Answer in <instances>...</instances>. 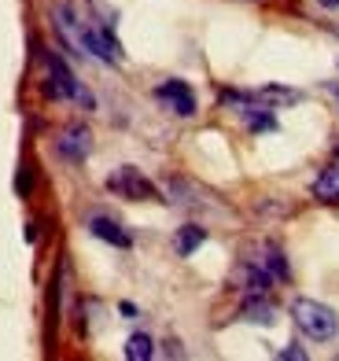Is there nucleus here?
<instances>
[{"instance_id":"f257e3e1","label":"nucleus","mask_w":339,"mask_h":361,"mask_svg":"<svg viewBox=\"0 0 339 361\" xmlns=\"http://www.w3.org/2000/svg\"><path fill=\"white\" fill-rule=\"evenodd\" d=\"M292 317H295V324L302 328V332L310 339H317V343H325V339H332L339 332L335 310L325 306V302H317V299H295L292 302Z\"/></svg>"},{"instance_id":"f03ea898","label":"nucleus","mask_w":339,"mask_h":361,"mask_svg":"<svg viewBox=\"0 0 339 361\" xmlns=\"http://www.w3.org/2000/svg\"><path fill=\"white\" fill-rule=\"evenodd\" d=\"M44 71H48V81H44V92L52 96V100H78L92 107V96L82 89V81L70 74V67L63 63L56 52H44Z\"/></svg>"},{"instance_id":"7ed1b4c3","label":"nucleus","mask_w":339,"mask_h":361,"mask_svg":"<svg viewBox=\"0 0 339 361\" xmlns=\"http://www.w3.org/2000/svg\"><path fill=\"white\" fill-rule=\"evenodd\" d=\"M107 188H111V192H118L122 200H137V203L155 200V185H152V180L144 177L137 166H118L115 173L107 177Z\"/></svg>"},{"instance_id":"20e7f679","label":"nucleus","mask_w":339,"mask_h":361,"mask_svg":"<svg viewBox=\"0 0 339 361\" xmlns=\"http://www.w3.org/2000/svg\"><path fill=\"white\" fill-rule=\"evenodd\" d=\"M155 100L166 104L173 114H181V118H192V114H196V92L188 89V81H177V78L163 81V85L155 89Z\"/></svg>"},{"instance_id":"39448f33","label":"nucleus","mask_w":339,"mask_h":361,"mask_svg":"<svg viewBox=\"0 0 339 361\" xmlns=\"http://www.w3.org/2000/svg\"><path fill=\"white\" fill-rule=\"evenodd\" d=\"M82 52L85 56H96V59H104V63H118V41L107 34L104 26H96V23H85L82 26Z\"/></svg>"},{"instance_id":"423d86ee","label":"nucleus","mask_w":339,"mask_h":361,"mask_svg":"<svg viewBox=\"0 0 339 361\" xmlns=\"http://www.w3.org/2000/svg\"><path fill=\"white\" fill-rule=\"evenodd\" d=\"M59 155L67 159V162H82L89 152H92V133L85 126H70V129H63L59 133Z\"/></svg>"},{"instance_id":"0eeeda50","label":"nucleus","mask_w":339,"mask_h":361,"mask_svg":"<svg viewBox=\"0 0 339 361\" xmlns=\"http://www.w3.org/2000/svg\"><path fill=\"white\" fill-rule=\"evenodd\" d=\"M89 228H92V236H100V240H107V243H115V247H129V233L118 225V221H111V218H104V214H96V218H89Z\"/></svg>"},{"instance_id":"6e6552de","label":"nucleus","mask_w":339,"mask_h":361,"mask_svg":"<svg viewBox=\"0 0 339 361\" xmlns=\"http://www.w3.org/2000/svg\"><path fill=\"white\" fill-rule=\"evenodd\" d=\"M314 200L321 203H339V166H325L314 180Z\"/></svg>"},{"instance_id":"1a4fd4ad","label":"nucleus","mask_w":339,"mask_h":361,"mask_svg":"<svg viewBox=\"0 0 339 361\" xmlns=\"http://www.w3.org/2000/svg\"><path fill=\"white\" fill-rule=\"evenodd\" d=\"M203 240H207V228H199V225H185V228H177L173 247H177V255H181V258H188V255L196 251Z\"/></svg>"},{"instance_id":"9d476101","label":"nucleus","mask_w":339,"mask_h":361,"mask_svg":"<svg viewBox=\"0 0 339 361\" xmlns=\"http://www.w3.org/2000/svg\"><path fill=\"white\" fill-rule=\"evenodd\" d=\"M273 284V276L262 269V266H244V291H247V299H254V295H266Z\"/></svg>"},{"instance_id":"9b49d317","label":"nucleus","mask_w":339,"mask_h":361,"mask_svg":"<svg viewBox=\"0 0 339 361\" xmlns=\"http://www.w3.org/2000/svg\"><path fill=\"white\" fill-rule=\"evenodd\" d=\"M244 321H251V324H269L273 321V306H269L266 295H254V299L244 302Z\"/></svg>"},{"instance_id":"f8f14e48","label":"nucleus","mask_w":339,"mask_h":361,"mask_svg":"<svg viewBox=\"0 0 339 361\" xmlns=\"http://www.w3.org/2000/svg\"><path fill=\"white\" fill-rule=\"evenodd\" d=\"M262 255H266V258H262V269L273 276V281H288V262H284V251L269 243V247H266Z\"/></svg>"},{"instance_id":"ddd939ff","label":"nucleus","mask_w":339,"mask_h":361,"mask_svg":"<svg viewBox=\"0 0 339 361\" xmlns=\"http://www.w3.org/2000/svg\"><path fill=\"white\" fill-rule=\"evenodd\" d=\"M152 354H155V343H152V336H144V332L129 336V343H125V357H129V361H148Z\"/></svg>"},{"instance_id":"4468645a","label":"nucleus","mask_w":339,"mask_h":361,"mask_svg":"<svg viewBox=\"0 0 339 361\" xmlns=\"http://www.w3.org/2000/svg\"><path fill=\"white\" fill-rule=\"evenodd\" d=\"M244 122L254 129V133H262V129H277V118H273L269 107H247L244 104Z\"/></svg>"},{"instance_id":"2eb2a0df","label":"nucleus","mask_w":339,"mask_h":361,"mask_svg":"<svg viewBox=\"0 0 339 361\" xmlns=\"http://www.w3.org/2000/svg\"><path fill=\"white\" fill-rule=\"evenodd\" d=\"M258 96H262V100H277V104H295L299 100V92L295 89H262V92H258Z\"/></svg>"},{"instance_id":"dca6fc26","label":"nucleus","mask_w":339,"mask_h":361,"mask_svg":"<svg viewBox=\"0 0 339 361\" xmlns=\"http://www.w3.org/2000/svg\"><path fill=\"white\" fill-rule=\"evenodd\" d=\"M281 357H295V361H302V357H306V350H299V347H288V350H281Z\"/></svg>"},{"instance_id":"f3484780","label":"nucleus","mask_w":339,"mask_h":361,"mask_svg":"<svg viewBox=\"0 0 339 361\" xmlns=\"http://www.w3.org/2000/svg\"><path fill=\"white\" fill-rule=\"evenodd\" d=\"M328 92H332V100H335V107H339V85H328Z\"/></svg>"},{"instance_id":"a211bd4d","label":"nucleus","mask_w":339,"mask_h":361,"mask_svg":"<svg viewBox=\"0 0 339 361\" xmlns=\"http://www.w3.org/2000/svg\"><path fill=\"white\" fill-rule=\"evenodd\" d=\"M321 4H325V8H339V0H321Z\"/></svg>"}]
</instances>
